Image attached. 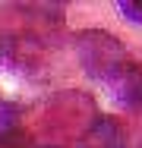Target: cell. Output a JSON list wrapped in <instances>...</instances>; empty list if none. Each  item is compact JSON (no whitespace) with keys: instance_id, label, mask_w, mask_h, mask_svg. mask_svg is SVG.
I'll return each mask as SVG.
<instances>
[{"instance_id":"277c9868","label":"cell","mask_w":142,"mask_h":148,"mask_svg":"<svg viewBox=\"0 0 142 148\" xmlns=\"http://www.w3.org/2000/svg\"><path fill=\"white\" fill-rule=\"evenodd\" d=\"M26 132H19V129H3L0 132V148H26Z\"/></svg>"},{"instance_id":"5b68a950","label":"cell","mask_w":142,"mask_h":148,"mask_svg":"<svg viewBox=\"0 0 142 148\" xmlns=\"http://www.w3.org/2000/svg\"><path fill=\"white\" fill-rule=\"evenodd\" d=\"M0 54H3V44H0Z\"/></svg>"},{"instance_id":"6da1fadb","label":"cell","mask_w":142,"mask_h":148,"mask_svg":"<svg viewBox=\"0 0 142 148\" xmlns=\"http://www.w3.org/2000/svg\"><path fill=\"white\" fill-rule=\"evenodd\" d=\"M76 51H79V60H82V66L92 73V76H98V79H111L114 73L130 60V54L123 51V44L108 35V32H79V38H76Z\"/></svg>"},{"instance_id":"7a4b0ae2","label":"cell","mask_w":142,"mask_h":148,"mask_svg":"<svg viewBox=\"0 0 142 148\" xmlns=\"http://www.w3.org/2000/svg\"><path fill=\"white\" fill-rule=\"evenodd\" d=\"M108 85H111L114 98H117L120 104L142 107V63H136V60L130 57L111 79H108Z\"/></svg>"},{"instance_id":"3957f363","label":"cell","mask_w":142,"mask_h":148,"mask_svg":"<svg viewBox=\"0 0 142 148\" xmlns=\"http://www.w3.org/2000/svg\"><path fill=\"white\" fill-rule=\"evenodd\" d=\"M117 6H120V13H123L130 22L142 25V0H120Z\"/></svg>"}]
</instances>
